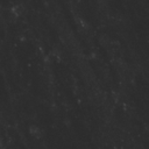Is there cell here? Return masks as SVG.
Instances as JSON below:
<instances>
[]
</instances>
